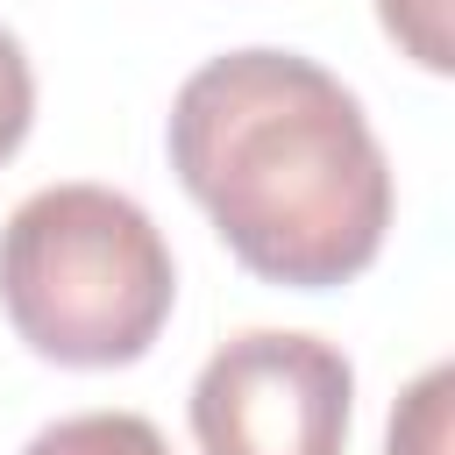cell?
<instances>
[{
    "label": "cell",
    "mask_w": 455,
    "mask_h": 455,
    "mask_svg": "<svg viewBox=\"0 0 455 455\" xmlns=\"http://www.w3.org/2000/svg\"><path fill=\"white\" fill-rule=\"evenodd\" d=\"M178 306L164 228L114 185H43L0 228V313L57 370H128Z\"/></svg>",
    "instance_id": "7a4b0ae2"
},
{
    "label": "cell",
    "mask_w": 455,
    "mask_h": 455,
    "mask_svg": "<svg viewBox=\"0 0 455 455\" xmlns=\"http://www.w3.org/2000/svg\"><path fill=\"white\" fill-rule=\"evenodd\" d=\"M448 412H455V370H448V363H434V370L398 398L384 455H448V441H455Z\"/></svg>",
    "instance_id": "5b68a950"
},
{
    "label": "cell",
    "mask_w": 455,
    "mask_h": 455,
    "mask_svg": "<svg viewBox=\"0 0 455 455\" xmlns=\"http://www.w3.org/2000/svg\"><path fill=\"white\" fill-rule=\"evenodd\" d=\"M21 455H171V441L142 412H71L50 419Z\"/></svg>",
    "instance_id": "277c9868"
},
{
    "label": "cell",
    "mask_w": 455,
    "mask_h": 455,
    "mask_svg": "<svg viewBox=\"0 0 455 455\" xmlns=\"http://www.w3.org/2000/svg\"><path fill=\"white\" fill-rule=\"evenodd\" d=\"M384 36L419 64V71H455V36H448V0H377Z\"/></svg>",
    "instance_id": "8992f818"
},
{
    "label": "cell",
    "mask_w": 455,
    "mask_h": 455,
    "mask_svg": "<svg viewBox=\"0 0 455 455\" xmlns=\"http://www.w3.org/2000/svg\"><path fill=\"white\" fill-rule=\"evenodd\" d=\"M355 370L320 334L249 327L192 377L199 455H348Z\"/></svg>",
    "instance_id": "3957f363"
},
{
    "label": "cell",
    "mask_w": 455,
    "mask_h": 455,
    "mask_svg": "<svg viewBox=\"0 0 455 455\" xmlns=\"http://www.w3.org/2000/svg\"><path fill=\"white\" fill-rule=\"evenodd\" d=\"M171 171L228 256L284 291L363 277L391 228V164L363 100L299 50H228L171 100Z\"/></svg>",
    "instance_id": "6da1fadb"
},
{
    "label": "cell",
    "mask_w": 455,
    "mask_h": 455,
    "mask_svg": "<svg viewBox=\"0 0 455 455\" xmlns=\"http://www.w3.org/2000/svg\"><path fill=\"white\" fill-rule=\"evenodd\" d=\"M28 121H36V71H28L21 36L0 28V164L28 142Z\"/></svg>",
    "instance_id": "52a82bcc"
}]
</instances>
